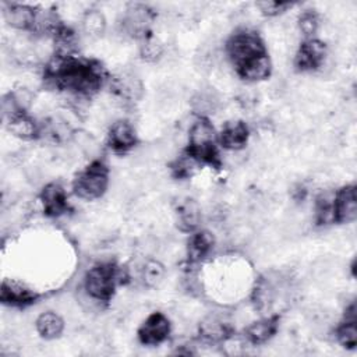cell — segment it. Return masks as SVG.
Listing matches in <instances>:
<instances>
[{"mask_svg": "<svg viewBox=\"0 0 357 357\" xmlns=\"http://www.w3.org/2000/svg\"><path fill=\"white\" fill-rule=\"evenodd\" d=\"M127 278L121 268L112 262H105L91 268L85 276V291L100 303H106L113 296L117 283Z\"/></svg>", "mask_w": 357, "mask_h": 357, "instance_id": "6da1fadb", "label": "cell"}, {"mask_svg": "<svg viewBox=\"0 0 357 357\" xmlns=\"http://www.w3.org/2000/svg\"><path fill=\"white\" fill-rule=\"evenodd\" d=\"M190 149L198 162H206L211 165H219V155L216 151V134L213 126L206 117L197 119L188 131Z\"/></svg>", "mask_w": 357, "mask_h": 357, "instance_id": "7a4b0ae2", "label": "cell"}, {"mask_svg": "<svg viewBox=\"0 0 357 357\" xmlns=\"http://www.w3.org/2000/svg\"><path fill=\"white\" fill-rule=\"evenodd\" d=\"M107 167L102 162H92L74 180V192L88 201L102 197L107 188Z\"/></svg>", "mask_w": 357, "mask_h": 357, "instance_id": "3957f363", "label": "cell"}, {"mask_svg": "<svg viewBox=\"0 0 357 357\" xmlns=\"http://www.w3.org/2000/svg\"><path fill=\"white\" fill-rule=\"evenodd\" d=\"M226 52L230 60L238 68L251 59L265 54V47L261 38L252 31H240L234 33L226 43Z\"/></svg>", "mask_w": 357, "mask_h": 357, "instance_id": "277c9868", "label": "cell"}, {"mask_svg": "<svg viewBox=\"0 0 357 357\" xmlns=\"http://www.w3.org/2000/svg\"><path fill=\"white\" fill-rule=\"evenodd\" d=\"M151 22V10L142 4H132L123 14L120 22V33L131 38H145Z\"/></svg>", "mask_w": 357, "mask_h": 357, "instance_id": "5b68a950", "label": "cell"}, {"mask_svg": "<svg viewBox=\"0 0 357 357\" xmlns=\"http://www.w3.org/2000/svg\"><path fill=\"white\" fill-rule=\"evenodd\" d=\"M326 56V49L325 45L317 39H308L304 43H301L296 59L294 64L300 71H311L319 68Z\"/></svg>", "mask_w": 357, "mask_h": 357, "instance_id": "8992f818", "label": "cell"}, {"mask_svg": "<svg viewBox=\"0 0 357 357\" xmlns=\"http://www.w3.org/2000/svg\"><path fill=\"white\" fill-rule=\"evenodd\" d=\"M170 332V322L162 312H153L149 315L138 331L139 340L144 344H159Z\"/></svg>", "mask_w": 357, "mask_h": 357, "instance_id": "52a82bcc", "label": "cell"}, {"mask_svg": "<svg viewBox=\"0 0 357 357\" xmlns=\"http://www.w3.org/2000/svg\"><path fill=\"white\" fill-rule=\"evenodd\" d=\"M112 91L123 102L131 103L141 98L142 84L134 73L124 70L112 79Z\"/></svg>", "mask_w": 357, "mask_h": 357, "instance_id": "ba28073f", "label": "cell"}, {"mask_svg": "<svg viewBox=\"0 0 357 357\" xmlns=\"http://www.w3.org/2000/svg\"><path fill=\"white\" fill-rule=\"evenodd\" d=\"M335 220L337 222H353L357 216V201L354 185L343 187L335 192Z\"/></svg>", "mask_w": 357, "mask_h": 357, "instance_id": "9c48e42d", "label": "cell"}, {"mask_svg": "<svg viewBox=\"0 0 357 357\" xmlns=\"http://www.w3.org/2000/svg\"><path fill=\"white\" fill-rule=\"evenodd\" d=\"M137 142L134 127L127 120H117L109 131V145L116 152H127Z\"/></svg>", "mask_w": 357, "mask_h": 357, "instance_id": "30bf717a", "label": "cell"}, {"mask_svg": "<svg viewBox=\"0 0 357 357\" xmlns=\"http://www.w3.org/2000/svg\"><path fill=\"white\" fill-rule=\"evenodd\" d=\"M40 199L45 208V213L49 216H59L68 208L66 191L57 183L47 184L40 194Z\"/></svg>", "mask_w": 357, "mask_h": 357, "instance_id": "8fae6325", "label": "cell"}, {"mask_svg": "<svg viewBox=\"0 0 357 357\" xmlns=\"http://www.w3.org/2000/svg\"><path fill=\"white\" fill-rule=\"evenodd\" d=\"M36 298V294L29 290L26 286L14 282V280H4L1 284V301L8 305L14 307H24Z\"/></svg>", "mask_w": 357, "mask_h": 357, "instance_id": "7c38bea8", "label": "cell"}, {"mask_svg": "<svg viewBox=\"0 0 357 357\" xmlns=\"http://www.w3.org/2000/svg\"><path fill=\"white\" fill-rule=\"evenodd\" d=\"M248 139V128L243 121H227L220 131V142L225 148L240 151Z\"/></svg>", "mask_w": 357, "mask_h": 357, "instance_id": "4fadbf2b", "label": "cell"}, {"mask_svg": "<svg viewBox=\"0 0 357 357\" xmlns=\"http://www.w3.org/2000/svg\"><path fill=\"white\" fill-rule=\"evenodd\" d=\"M4 18L8 25L17 29H33L35 11L24 4H10L4 10Z\"/></svg>", "mask_w": 357, "mask_h": 357, "instance_id": "5bb4252c", "label": "cell"}, {"mask_svg": "<svg viewBox=\"0 0 357 357\" xmlns=\"http://www.w3.org/2000/svg\"><path fill=\"white\" fill-rule=\"evenodd\" d=\"M237 71L247 81H259L266 78L271 74V60L265 53L240 66Z\"/></svg>", "mask_w": 357, "mask_h": 357, "instance_id": "9a60e30c", "label": "cell"}, {"mask_svg": "<svg viewBox=\"0 0 357 357\" xmlns=\"http://www.w3.org/2000/svg\"><path fill=\"white\" fill-rule=\"evenodd\" d=\"M212 245H213V237L211 233L208 231L195 233L188 241V250H187L188 261L191 264L204 261L211 252Z\"/></svg>", "mask_w": 357, "mask_h": 357, "instance_id": "2e32d148", "label": "cell"}, {"mask_svg": "<svg viewBox=\"0 0 357 357\" xmlns=\"http://www.w3.org/2000/svg\"><path fill=\"white\" fill-rule=\"evenodd\" d=\"M191 106L201 117H205V114L215 113L220 107V98L213 88H204L192 96Z\"/></svg>", "mask_w": 357, "mask_h": 357, "instance_id": "e0dca14e", "label": "cell"}, {"mask_svg": "<svg viewBox=\"0 0 357 357\" xmlns=\"http://www.w3.org/2000/svg\"><path fill=\"white\" fill-rule=\"evenodd\" d=\"M199 333L205 342L215 343L227 339L230 331L227 328V324H225L219 317L211 315L205 318L199 325Z\"/></svg>", "mask_w": 357, "mask_h": 357, "instance_id": "ac0fdd59", "label": "cell"}, {"mask_svg": "<svg viewBox=\"0 0 357 357\" xmlns=\"http://www.w3.org/2000/svg\"><path fill=\"white\" fill-rule=\"evenodd\" d=\"M278 329V319L276 318H265L261 321H257L254 324H251L247 328V339L248 342L254 343V344H259V343H265L268 339H271L273 336V333Z\"/></svg>", "mask_w": 357, "mask_h": 357, "instance_id": "d6986e66", "label": "cell"}, {"mask_svg": "<svg viewBox=\"0 0 357 357\" xmlns=\"http://www.w3.org/2000/svg\"><path fill=\"white\" fill-rule=\"evenodd\" d=\"M199 216V208L192 199H185L177 208V225L183 231L194 230L198 226Z\"/></svg>", "mask_w": 357, "mask_h": 357, "instance_id": "ffe728a7", "label": "cell"}, {"mask_svg": "<svg viewBox=\"0 0 357 357\" xmlns=\"http://www.w3.org/2000/svg\"><path fill=\"white\" fill-rule=\"evenodd\" d=\"M63 328H64L63 319L60 318V315H57L56 312H52V311L43 312L36 319V329H38L39 335L43 336L45 339L59 337L63 332Z\"/></svg>", "mask_w": 357, "mask_h": 357, "instance_id": "44dd1931", "label": "cell"}, {"mask_svg": "<svg viewBox=\"0 0 357 357\" xmlns=\"http://www.w3.org/2000/svg\"><path fill=\"white\" fill-rule=\"evenodd\" d=\"M8 130L13 135L21 139H33L39 137V126L28 117L25 113L17 116L15 119L8 121Z\"/></svg>", "mask_w": 357, "mask_h": 357, "instance_id": "7402d4cb", "label": "cell"}, {"mask_svg": "<svg viewBox=\"0 0 357 357\" xmlns=\"http://www.w3.org/2000/svg\"><path fill=\"white\" fill-rule=\"evenodd\" d=\"M81 29L92 39L99 38L106 29L105 15L99 10H88L81 18Z\"/></svg>", "mask_w": 357, "mask_h": 357, "instance_id": "603a6c76", "label": "cell"}, {"mask_svg": "<svg viewBox=\"0 0 357 357\" xmlns=\"http://www.w3.org/2000/svg\"><path fill=\"white\" fill-rule=\"evenodd\" d=\"M70 142H73L77 151L86 158H93L100 151L99 142L86 131H74Z\"/></svg>", "mask_w": 357, "mask_h": 357, "instance_id": "cb8c5ba5", "label": "cell"}, {"mask_svg": "<svg viewBox=\"0 0 357 357\" xmlns=\"http://www.w3.org/2000/svg\"><path fill=\"white\" fill-rule=\"evenodd\" d=\"M165 276V268L158 261H146L141 268V279L142 283L153 287L158 286Z\"/></svg>", "mask_w": 357, "mask_h": 357, "instance_id": "d4e9b609", "label": "cell"}, {"mask_svg": "<svg viewBox=\"0 0 357 357\" xmlns=\"http://www.w3.org/2000/svg\"><path fill=\"white\" fill-rule=\"evenodd\" d=\"M198 163H199V162H198L192 155H190V153L183 155L181 158H178V159L173 163V166H172L173 174H174L176 177H180V178L188 177V176H191V174L195 172Z\"/></svg>", "mask_w": 357, "mask_h": 357, "instance_id": "484cf974", "label": "cell"}, {"mask_svg": "<svg viewBox=\"0 0 357 357\" xmlns=\"http://www.w3.org/2000/svg\"><path fill=\"white\" fill-rule=\"evenodd\" d=\"M337 339L346 347H354L357 342V328L356 321H346L337 329Z\"/></svg>", "mask_w": 357, "mask_h": 357, "instance_id": "4316f807", "label": "cell"}, {"mask_svg": "<svg viewBox=\"0 0 357 357\" xmlns=\"http://www.w3.org/2000/svg\"><path fill=\"white\" fill-rule=\"evenodd\" d=\"M141 54L146 61H156L163 56V46L153 38H145L141 46Z\"/></svg>", "mask_w": 357, "mask_h": 357, "instance_id": "83f0119b", "label": "cell"}, {"mask_svg": "<svg viewBox=\"0 0 357 357\" xmlns=\"http://www.w3.org/2000/svg\"><path fill=\"white\" fill-rule=\"evenodd\" d=\"M318 25H319L318 15L311 10L304 11L298 18V28L301 33L305 36H312L317 32Z\"/></svg>", "mask_w": 357, "mask_h": 357, "instance_id": "f1b7e54d", "label": "cell"}, {"mask_svg": "<svg viewBox=\"0 0 357 357\" xmlns=\"http://www.w3.org/2000/svg\"><path fill=\"white\" fill-rule=\"evenodd\" d=\"M10 95H11V98H13L15 106L18 107V110H20L21 113H25V112L31 107V105H32V102H33V93H32V91L28 89V88H24V86L17 88L15 91L10 92Z\"/></svg>", "mask_w": 357, "mask_h": 357, "instance_id": "f546056e", "label": "cell"}, {"mask_svg": "<svg viewBox=\"0 0 357 357\" xmlns=\"http://www.w3.org/2000/svg\"><path fill=\"white\" fill-rule=\"evenodd\" d=\"M261 11L266 15H278L282 11H284L287 7H290V3H282V1H261L257 4Z\"/></svg>", "mask_w": 357, "mask_h": 357, "instance_id": "4dcf8cb0", "label": "cell"}]
</instances>
